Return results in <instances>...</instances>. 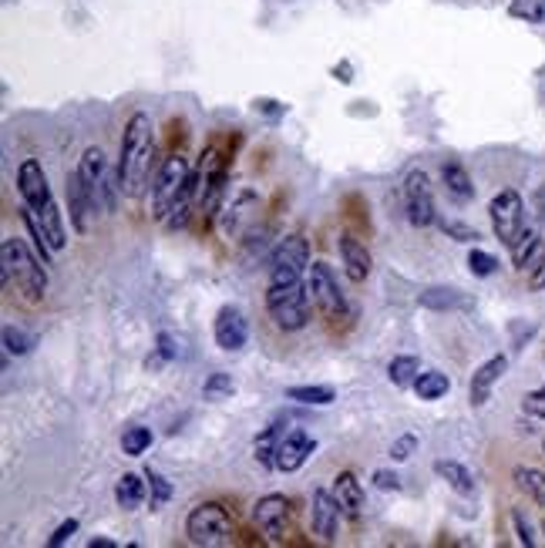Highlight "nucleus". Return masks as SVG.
Segmentation results:
<instances>
[{
	"label": "nucleus",
	"instance_id": "393cba45",
	"mask_svg": "<svg viewBox=\"0 0 545 548\" xmlns=\"http://www.w3.org/2000/svg\"><path fill=\"white\" fill-rule=\"evenodd\" d=\"M441 179H445V189L455 195L458 202H471L475 199V182H471V175H468V169L461 162H445L441 165Z\"/></svg>",
	"mask_w": 545,
	"mask_h": 548
},
{
	"label": "nucleus",
	"instance_id": "f8f14e48",
	"mask_svg": "<svg viewBox=\"0 0 545 548\" xmlns=\"http://www.w3.org/2000/svg\"><path fill=\"white\" fill-rule=\"evenodd\" d=\"M256 212H260V195L253 189H243L233 195V202H226L223 206V216H219V229H223V236L233 243V239H243L249 226L256 222Z\"/></svg>",
	"mask_w": 545,
	"mask_h": 548
},
{
	"label": "nucleus",
	"instance_id": "72a5a7b5",
	"mask_svg": "<svg viewBox=\"0 0 545 548\" xmlns=\"http://www.w3.org/2000/svg\"><path fill=\"white\" fill-rule=\"evenodd\" d=\"M508 14L519 17L525 24L545 21V0H508Z\"/></svg>",
	"mask_w": 545,
	"mask_h": 548
},
{
	"label": "nucleus",
	"instance_id": "2eb2a0df",
	"mask_svg": "<svg viewBox=\"0 0 545 548\" xmlns=\"http://www.w3.org/2000/svg\"><path fill=\"white\" fill-rule=\"evenodd\" d=\"M212 337H216V347L226 350V354L243 350L249 340L246 313L239 310V306H223V310L216 313V323H212Z\"/></svg>",
	"mask_w": 545,
	"mask_h": 548
},
{
	"label": "nucleus",
	"instance_id": "a19ab883",
	"mask_svg": "<svg viewBox=\"0 0 545 548\" xmlns=\"http://www.w3.org/2000/svg\"><path fill=\"white\" fill-rule=\"evenodd\" d=\"M78 532V518H68V522H61L58 528H54V535L48 538V545L51 548H61V545H68L71 542V535Z\"/></svg>",
	"mask_w": 545,
	"mask_h": 548
},
{
	"label": "nucleus",
	"instance_id": "ea45409f",
	"mask_svg": "<svg viewBox=\"0 0 545 548\" xmlns=\"http://www.w3.org/2000/svg\"><path fill=\"white\" fill-rule=\"evenodd\" d=\"M522 411L529 417H539V421H545V384L539 390H532V394H525Z\"/></svg>",
	"mask_w": 545,
	"mask_h": 548
},
{
	"label": "nucleus",
	"instance_id": "a18cd8bd",
	"mask_svg": "<svg viewBox=\"0 0 545 548\" xmlns=\"http://www.w3.org/2000/svg\"><path fill=\"white\" fill-rule=\"evenodd\" d=\"M532 286H535V290H542V286H545V256L532 266Z\"/></svg>",
	"mask_w": 545,
	"mask_h": 548
},
{
	"label": "nucleus",
	"instance_id": "f257e3e1",
	"mask_svg": "<svg viewBox=\"0 0 545 548\" xmlns=\"http://www.w3.org/2000/svg\"><path fill=\"white\" fill-rule=\"evenodd\" d=\"M159 159V145H155V125L145 111H135L125 122L122 148H118V195L125 199H142L145 189L152 185V169Z\"/></svg>",
	"mask_w": 545,
	"mask_h": 548
},
{
	"label": "nucleus",
	"instance_id": "cd10ccee",
	"mask_svg": "<svg viewBox=\"0 0 545 548\" xmlns=\"http://www.w3.org/2000/svg\"><path fill=\"white\" fill-rule=\"evenodd\" d=\"M451 390V380L448 374H441V370H421L418 380H414V394L421 397V401H441Z\"/></svg>",
	"mask_w": 545,
	"mask_h": 548
},
{
	"label": "nucleus",
	"instance_id": "0eeeda50",
	"mask_svg": "<svg viewBox=\"0 0 545 548\" xmlns=\"http://www.w3.org/2000/svg\"><path fill=\"white\" fill-rule=\"evenodd\" d=\"M310 269V243L300 236V232H290L280 243L273 246L270 253V283L283 286V283H300L307 280Z\"/></svg>",
	"mask_w": 545,
	"mask_h": 548
},
{
	"label": "nucleus",
	"instance_id": "b1692460",
	"mask_svg": "<svg viewBox=\"0 0 545 548\" xmlns=\"http://www.w3.org/2000/svg\"><path fill=\"white\" fill-rule=\"evenodd\" d=\"M34 212V209H31ZM41 222V229H44V236H48V243L54 253H64L68 249V229H64V212L58 209V202H51L44 212H34Z\"/></svg>",
	"mask_w": 545,
	"mask_h": 548
},
{
	"label": "nucleus",
	"instance_id": "6ab92c4d",
	"mask_svg": "<svg viewBox=\"0 0 545 548\" xmlns=\"http://www.w3.org/2000/svg\"><path fill=\"white\" fill-rule=\"evenodd\" d=\"M421 306L424 310H434V313H465V310H475V300L458 290V286H428L421 296Z\"/></svg>",
	"mask_w": 545,
	"mask_h": 548
},
{
	"label": "nucleus",
	"instance_id": "5701e85b",
	"mask_svg": "<svg viewBox=\"0 0 545 548\" xmlns=\"http://www.w3.org/2000/svg\"><path fill=\"white\" fill-rule=\"evenodd\" d=\"M434 475H438L441 481H448V488L458 491V495H475V488H478L475 475H471L461 461H448V458L434 461Z\"/></svg>",
	"mask_w": 545,
	"mask_h": 548
},
{
	"label": "nucleus",
	"instance_id": "4c0bfd02",
	"mask_svg": "<svg viewBox=\"0 0 545 548\" xmlns=\"http://www.w3.org/2000/svg\"><path fill=\"white\" fill-rule=\"evenodd\" d=\"M512 525H515V532H519V545H525V548H535V545H539V535H535L532 522L525 518V512H519V508L512 512Z\"/></svg>",
	"mask_w": 545,
	"mask_h": 548
},
{
	"label": "nucleus",
	"instance_id": "412c9836",
	"mask_svg": "<svg viewBox=\"0 0 545 548\" xmlns=\"http://www.w3.org/2000/svg\"><path fill=\"white\" fill-rule=\"evenodd\" d=\"M145 498H149V478H145V475H135V471H128V475L118 478V485H115L118 508H125V512H135V508L145 505Z\"/></svg>",
	"mask_w": 545,
	"mask_h": 548
},
{
	"label": "nucleus",
	"instance_id": "f3484780",
	"mask_svg": "<svg viewBox=\"0 0 545 548\" xmlns=\"http://www.w3.org/2000/svg\"><path fill=\"white\" fill-rule=\"evenodd\" d=\"M505 370H508V357L505 354H495V357H488L482 367L471 374V384H468V401L475 404V407H482L488 404V397H492V387L498 384V380L505 377Z\"/></svg>",
	"mask_w": 545,
	"mask_h": 548
},
{
	"label": "nucleus",
	"instance_id": "4be33fe9",
	"mask_svg": "<svg viewBox=\"0 0 545 548\" xmlns=\"http://www.w3.org/2000/svg\"><path fill=\"white\" fill-rule=\"evenodd\" d=\"M508 249H512V263H515V269H532V266L545 256L539 229H522V236L515 239V243L508 246Z\"/></svg>",
	"mask_w": 545,
	"mask_h": 548
},
{
	"label": "nucleus",
	"instance_id": "c85d7f7f",
	"mask_svg": "<svg viewBox=\"0 0 545 548\" xmlns=\"http://www.w3.org/2000/svg\"><path fill=\"white\" fill-rule=\"evenodd\" d=\"M418 374H421V360L411 357V354H401V357H394L391 364H387V380H391L394 387H401V390L414 387Z\"/></svg>",
	"mask_w": 545,
	"mask_h": 548
},
{
	"label": "nucleus",
	"instance_id": "4468645a",
	"mask_svg": "<svg viewBox=\"0 0 545 548\" xmlns=\"http://www.w3.org/2000/svg\"><path fill=\"white\" fill-rule=\"evenodd\" d=\"M313 451H317V441H313L307 431L293 427V431L280 434V444H276V461H273V468H276V471H283V475H293V471H300L303 464H307V458H310Z\"/></svg>",
	"mask_w": 545,
	"mask_h": 548
},
{
	"label": "nucleus",
	"instance_id": "dca6fc26",
	"mask_svg": "<svg viewBox=\"0 0 545 548\" xmlns=\"http://www.w3.org/2000/svg\"><path fill=\"white\" fill-rule=\"evenodd\" d=\"M337 253H340V266H344L350 283H364L367 276H371L374 256H371V249H367V243H360L354 232H340Z\"/></svg>",
	"mask_w": 545,
	"mask_h": 548
},
{
	"label": "nucleus",
	"instance_id": "423d86ee",
	"mask_svg": "<svg viewBox=\"0 0 545 548\" xmlns=\"http://www.w3.org/2000/svg\"><path fill=\"white\" fill-rule=\"evenodd\" d=\"M307 293H310V303L313 310L320 313L323 320L337 323V320H347L350 313V300L347 293L340 290L334 269H330V263H323V259H313L310 269H307Z\"/></svg>",
	"mask_w": 545,
	"mask_h": 548
},
{
	"label": "nucleus",
	"instance_id": "79ce46f5",
	"mask_svg": "<svg viewBox=\"0 0 545 548\" xmlns=\"http://www.w3.org/2000/svg\"><path fill=\"white\" fill-rule=\"evenodd\" d=\"M374 488L381 491H401V478L394 475V471H374Z\"/></svg>",
	"mask_w": 545,
	"mask_h": 548
},
{
	"label": "nucleus",
	"instance_id": "c9c22d12",
	"mask_svg": "<svg viewBox=\"0 0 545 548\" xmlns=\"http://www.w3.org/2000/svg\"><path fill=\"white\" fill-rule=\"evenodd\" d=\"M468 269L475 276H482V280H488V276H495L498 273V259L492 253H485V249H471L468 253Z\"/></svg>",
	"mask_w": 545,
	"mask_h": 548
},
{
	"label": "nucleus",
	"instance_id": "c756f323",
	"mask_svg": "<svg viewBox=\"0 0 545 548\" xmlns=\"http://www.w3.org/2000/svg\"><path fill=\"white\" fill-rule=\"evenodd\" d=\"M34 347H38V337H34V333L14 327V323H11V327H4V350L11 357H27Z\"/></svg>",
	"mask_w": 545,
	"mask_h": 548
},
{
	"label": "nucleus",
	"instance_id": "9b49d317",
	"mask_svg": "<svg viewBox=\"0 0 545 548\" xmlns=\"http://www.w3.org/2000/svg\"><path fill=\"white\" fill-rule=\"evenodd\" d=\"M340 518H347V515H344V508H340L334 488H313V495H310L313 535H317L320 542H334L340 532Z\"/></svg>",
	"mask_w": 545,
	"mask_h": 548
},
{
	"label": "nucleus",
	"instance_id": "7ed1b4c3",
	"mask_svg": "<svg viewBox=\"0 0 545 548\" xmlns=\"http://www.w3.org/2000/svg\"><path fill=\"white\" fill-rule=\"evenodd\" d=\"M192 185V165L182 152H172L165 155V162L155 169V179H152V219L155 222H165L169 219V212L175 202L182 199V192H186Z\"/></svg>",
	"mask_w": 545,
	"mask_h": 548
},
{
	"label": "nucleus",
	"instance_id": "20e7f679",
	"mask_svg": "<svg viewBox=\"0 0 545 548\" xmlns=\"http://www.w3.org/2000/svg\"><path fill=\"white\" fill-rule=\"evenodd\" d=\"M310 293L307 280L300 283H283V286H266V313L283 333H300L310 323Z\"/></svg>",
	"mask_w": 545,
	"mask_h": 548
},
{
	"label": "nucleus",
	"instance_id": "49530a36",
	"mask_svg": "<svg viewBox=\"0 0 545 548\" xmlns=\"http://www.w3.org/2000/svg\"><path fill=\"white\" fill-rule=\"evenodd\" d=\"M334 74H337V81H344V85H350V81H354V78H350V64H347V61H344V64H337Z\"/></svg>",
	"mask_w": 545,
	"mask_h": 548
},
{
	"label": "nucleus",
	"instance_id": "f704fd0d",
	"mask_svg": "<svg viewBox=\"0 0 545 548\" xmlns=\"http://www.w3.org/2000/svg\"><path fill=\"white\" fill-rule=\"evenodd\" d=\"M438 226H441V232H445L448 239H455V243H478V239H482L475 226H468V222H461V219L438 216Z\"/></svg>",
	"mask_w": 545,
	"mask_h": 548
},
{
	"label": "nucleus",
	"instance_id": "09e8293b",
	"mask_svg": "<svg viewBox=\"0 0 545 548\" xmlns=\"http://www.w3.org/2000/svg\"><path fill=\"white\" fill-rule=\"evenodd\" d=\"M542 532H545V522H542Z\"/></svg>",
	"mask_w": 545,
	"mask_h": 548
},
{
	"label": "nucleus",
	"instance_id": "8fccbe9b",
	"mask_svg": "<svg viewBox=\"0 0 545 548\" xmlns=\"http://www.w3.org/2000/svg\"><path fill=\"white\" fill-rule=\"evenodd\" d=\"M542 448H545V441H542Z\"/></svg>",
	"mask_w": 545,
	"mask_h": 548
},
{
	"label": "nucleus",
	"instance_id": "9d476101",
	"mask_svg": "<svg viewBox=\"0 0 545 548\" xmlns=\"http://www.w3.org/2000/svg\"><path fill=\"white\" fill-rule=\"evenodd\" d=\"M17 195H21V206L34 209V212H44L54 202L48 172L41 169L38 159H24L17 165Z\"/></svg>",
	"mask_w": 545,
	"mask_h": 548
},
{
	"label": "nucleus",
	"instance_id": "c03bdc74",
	"mask_svg": "<svg viewBox=\"0 0 545 548\" xmlns=\"http://www.w3.org/2000/svg\"><path fill=\"white\" fill-rule=\"evenodd\" d=\"M256 111H266V115H273V118H280L283 111H286V105H280V101H256Z\"/></svg>",
	"mask_w": 545,
	"mask_h": 548
},
{
	"label": "nucleus",
	"instance_id": "2f4dec72",
	"mask_svg": "<svg viewBox=\"0 0 545 548\" xmlns=\"http://www.w3.org/2000/svg\"><path fill=\"white\" fill-rule=\"evenodd\" d=\"M276 444H280V427L276 424H270L266 431L256 438V444H253V458L263 464V468H273V461H276Z\"/></svg>",
	"mask_w": 545,
	"mask_h": 548
},
{
	"label": "nucleus",
	"instance_id": "6e6552de",
	"mask_svg": "<svg viewBox=\"0 0 545 548\" xmlns=\"http://www.w3.org/2000/svg\"><path fill=\"white\" fill-rule=\"evenodd\" d=\"M404 212H408V222L418 229H428L438 222V209H434V192H431V179L424 169H411L404 175Z\"/></svg>",
	"mask_w": 545,
	"mask_h": 548
},
{
	"label": "nucleus",
	"instance_id": "bb28decb",
	"mask_svg": "<svg viewBox=\"0 0 545 548\" xmlns=\"http://www.w3.org/2000/svg\"><path fill=\"white\" fill-rule=\"evenodd\" d=\"M515 485H519L522 495H529L532 505L545 508V471L539 468H529V464H522V468H515Z\"/></svg>",
	"mask_w": 545,
	"mask_h": 548
},
{
	"label": "nucleus",
	"instance_id": "1a4fd4ad",
	"mask_svg": "<svg viewBox=\"0 0 545 548\" xmlns=\"http://www.w3.org/2000/svg\"><path fill=\"white\" fill-rule=\"evenodd\" d=\"M488 219H492L495 239L505 246H512L515 239L522 236L525 229V206H522V195L515 189H502L488 202Z\"/></svg>",
	"mask_w": 545,
	"mask_h": 548
},
{
	"label": "nucleus",
	"instance_id": "f03ea898",
	"mask_svg": "<svg viewBox=\"0 0 545 548\" xmlns=\"http://www.w3.org/2000/svg\"><path fill=\"white\" fill-rule=\"evenodd\" d=\"M0 280L7 290H17L24 300L38 303L48 293V263L31 253V246L17 236H7L0 243Z\"/></svg>",
	"mask_w": 545,
	"mask_h": 548
},
{
	"label": "nucleus",
	"instance_id": "58836bf2",
	"mask_svg": "<svg viewBox=\"0 0 545 548\" xmlns=\"http://www.w3.org/2000/svg\"><path fill=\"white\" fill-rule=\"evenodd\" d=\"M414 451H418V434H401L391 444V461H408Z\"/></svg>",
	"mask_w": 545,
	"mask_h": 548
},
{
	"label": "nucleus",
	"instance_id": "37998d69",
	"mask_svg": "<svg viewBox=\"0 0 545 548\" xmlns=\"http://www.w3.org/2000/svg\"><path fill=\"white\" fill-rule=\"evenodd\" d=\"M159 357L162 360H175V357H179V347H175V340L169 337V333H159Z\"/></svg>",
	"mask_w": 545,
	"mask_h": 548
},
{
	"label": "nucleus",
	"instance_id": "473e14b6",
	"mask_svg": "<svg viewBox=\"0 0 545 548\" xmlns=\"http://www.w3.org/2000/svg\"><path fill=\"white\" fill-rule=\"evenodd\" d=\"M233 390H236L233 374H226V370H216V374H209V380L202 384V397H206V401H226Z\"/></svg>",
	"mask_w": 545,
	"mask_h": 548
},
{
	"label": "nucleus",
	"instance_id": "a878e982",
	"mask_svg": "<svg viewBox=\"0 0 545 548\" xmlns=\"http://www.w3.org/2000/svg\"><path fill=\"white\" fill-rule=\"evenodd\" d=\"M286 401H297L303 407H330L337 401V390L330 384H303L286 390Z\"/></svg>",
	"mask_w": 545,
	"mask_h": 548
},
{
	"label": "nucleus",
	"instance_id": "ddd939ff",
	"mask_svg": "<svg viewBox=\"0 0 545 548\" xmlns=\"http://www.w3.org/2000/svg\"><path fill=\"white\" fill-rule=\"evenodd\" d=\"M290 498L286 495H263L260 501L253 505V522L260 528L263 535H270L273 542H280L286 535V528H290Z\"/></svg>",
	"mask_w": 545,
	"mask_h": 548
},
{
	"label": "nucleus",
	"instance_id": "7c9ffc66",
	"mask_svg": "<svg viewBox=\"0 0 545 548\" xmlns=\"http://www.w3.org/2000/svg\"><path fill=\"white\" fill-rule=\"evenodd\" d=\"M152 448V431L149 427H142V424H132V427H125V434H122V451L128 454V458H142L145 451Z\"/></svg>",
	"mask_w": 545,
	"mask_h": 548
},
{
	"label": "nucleus",
	"instance_id": "aec40b11",
	"mask_svg": "<svg viewBox=\"0 0 545 548\" xmlns=\"http://www.w3.org/2000/svg\"><path fill=\"white\" fill-rule=\"evenodd\" d=\"M334 495L340 501V508H344V515L357 522L360 512H364V485L357 481L354 471H340L334 478Z\"/></svg>",
	"mask_w": 545,
	"mask_h": 548
},
{
	"label": "nucleus",
	"instance_id": "e433bc0d",
	"mask_svg": "<svg viewBox=\"0 0 545 548\" xmlns=\"http://www.w3.org/2000/svg\"><path fill=\"white\" fill-rule=\"evenodd\" d=\"M145 478H149V501H152V512H155V508H162L165 501L172 498V485L159 475V471H152V468L145 471Z\"/></svg>",
	"mask_w": 545,
	"mask_h": 548
},
{
	"label": "nucleus",
	"instance_id": "a211bd4d",
	"mask_svg": "<svg viewBox=\"0 0 545 548\" xmlns=\"http://www.w3.org/2000/svg\"><path fill=\"white\" fill-rule=\"evenodd\" d=\"M91 212H95V199H91V192L85 189V182H81L78 169L68 172V219H71V229H75L78 236H85L88 232Z\"/></svg>",
	"mask_w": 545,
	"mask_h": 548
},
{
	"label": "nucleus",
	"instance_id": "de8ad7c7",
	"mask_svg": "<svg viewBox=\"0 0 545 548\" xmlns=\"http://www.w3.org/2000/svg\"><path fill=\"white\" fill-rule=\"evenodd\" d=\"M88 548H118V545L112 542V538H91Z\"/></svg>",
	"mask_w": 545,
	"mask_h": 548
},
{
	"label": "nucleus",
	"instance_id": "39448f33",
	"mask_svg": "<svg viewBox=\"0 0 545 548\" xmlns=\"http://www.w3.org/2000/svg\"><path fill=\"white\" fill-rule=\"evenodd\" d=\"M233 535H236L233 515H229V508L219 505V501H202V505L192 508L186 518V538L199 548L229 545Z\"/></svg>",
	"mask_w": 545,
	"mask_h": 548
}]
</instances>
